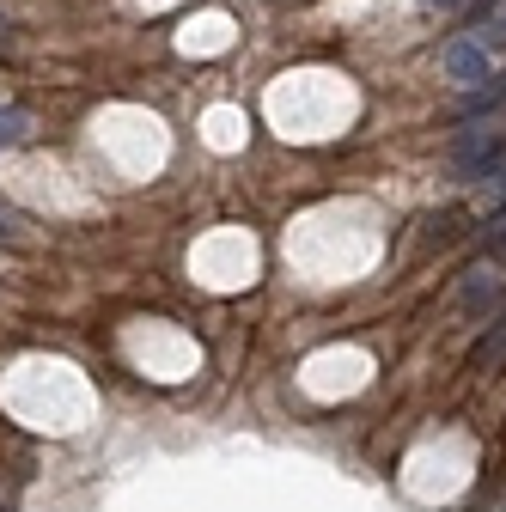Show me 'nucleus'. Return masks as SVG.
Wrapping results in <instances>:
<instances>
[{
  "label": "nucleus",
  "mask_w": 506,
  "mask_h": 512,
  "mask_svg": "<svg viewBox=\"0 0 506 512\" xmlns=\"http://www.w3.org/2000/svg\"><path fill=\"white\" fill-rule=\"evenodd\" d=\"M439 68H446V80H458V86H482V80L494 74V55H488V43H470V37H458V43H446V55H439Z\"/></svg>",
  "instance_id": "obj_1"
},
{
  "label": "nucleus",
  "mask_w": 506,
  "mask_h": 512,
  "mask_svg": "<svg viewBox=\"0 0 506 512\" xmlns=\"http://www.w3.org/2000/svg\"><path fill=\"white\" fill-rule=\"evenodd\" d=\"M500 153H506V135H500V128H476V135H464V141L452 147V171H458V177H476V171H488Z\"/></svg>",
  "instance_id": "obj_2"
},
{
  "label": "nucleus",
  "mask_w": 506,
  "mask_h": 512,
  "mask_svg": "<svg viewBox=\"0 0 506 512\" xmlns=\"http://www.w3.org/2000/svg\"><path fill=\"white\" fill-rule=\"evenodd\" d=\"M500 293H506L500 263H476V269H470V281H464V305H488V299H500Z\"/></svg>",
  "instance_id": "obj_3"
},
{
  "label": "nucleus",
  "mask_w": 506,
  "mask_h": 512,
  "mask_svg": "<svg viewBox=\"0 0 506 512\" xmlns=\"http://www.w3.org/2000/svg\"><path fill=\"white\" fill-rule=\"evenodd\" d=\"M500 104H506V80H494V86L482 80V86H470V104H464V110L482 116V110H500Z\"/></svg>",
  "instance_id": "obj_4"
},
{
  "label": "nucleus",
  "mask_w": 506,
  "mask_h": 512,
  "mask_svg": "<svg viewBox=\"0 0 506 512\" xmlns=\"http://www.w3.org/2000/svg\"><path fill=\"white\" fill-rule=\"evenodd\" d=\"M25 128H31L25 110H0V141H25Z\"/></svg>",
  "instance_id": "obj_5"
},
{
  "label": "nucleus",
  "mask_w": 506,
  "mask_h": 512,
  "mask_svg": "<svg viewBox=\"0 0 506 512\" xmlns=\"http://www.w3.org/2000/svg\"><path fill=\"white\" fill-rule=\"evenodd\" d=\"M482 196H488V202H500V196H506V153L488 165V189H482Z\"/></svg>",
  "instance_id": "obj_6"
},
{
  "label": "nucleus",
  "mask_w": 506,
  "mask_h": 512,
  "mask_svg": "<svg viewBox=\"0 0 506 512\" xmlns=\"http://www.w3.org/2000/svg\"><path fill=\"white\" fill-rule=\"evenodd\" d=\"M488 250H494V256H506V214L494 220V232H488Z\"/></svg>",
  "instance_id": "obj_7"
},
{
  "label": "nucleus",
  "mask_w": 506,
  "mask_h": 512,
  "mask_svg": "<svg viewBox=\"0 0 506 512\" xmlns=\"http://www.w3.org/2000/svg\"><path fill=\"white\" fill-rule=\"evenodd\" d=\"M433 7H458V0H433Z\"/></svg>",
  "instance_id": "obj_8"
},
{
  "label": "nucleus",
  "mask_w": 506,
  "mask_h": 512,
  "mask_svg": "<svg viewBox=\"0 0 506 512\" xmlns=\"http://www.w3.org/2000/svg\"><path fill=\"white\" fill-rule=\"evenodd\" d=\"M0 31H7V13H0Z\"/></svg>",
  "instance_id": "obj_9"
}]
</instances>
